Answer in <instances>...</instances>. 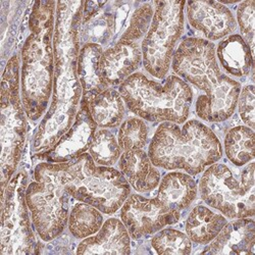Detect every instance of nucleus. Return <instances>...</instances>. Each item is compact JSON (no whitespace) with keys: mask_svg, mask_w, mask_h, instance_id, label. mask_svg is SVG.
<instances>
[{"mask_svg":"<svg viewBox=\"0 0 255 255\" xmlns=\"http://www.w3.org/2000/svg\"><path fill=\"white\" fill-rule=\"evenodd\" d=\"M84 1H57L53 36L54 76L51 101L31 141L32 154L44 152L73 125L83 90L77 73Z\"/></svg>","mask_w":255,"mask_h":255,"instance_id":"f257e3e1","label":"nucleus"},{"mask_svg":"<svg viewBox=\"0 0 255 255\" xmlns=\"http://www.w3.org/2000/svg\"><path fill=\"white\" fill-rule=\"evenodd\" d=\"M171 69L200 92L194 102L200 121L221 124L235 114L242 85L221 70L215 43L197 36L184 38L176 49Z\"/></svg>","mask_w":255,"mask_h":255,"instance_id":"f03ea898","label":"nucleus"},{"mask_svg":"<svg viewBox=\"0 0 255 255\" xmlns=\"http://www.w3.org/2000/svg\"><path fill=\"white\" fill-rule=\"evenodd\" d=\"M56 1L33 2L28 31L20 50V96L32 123L43 119L48 111L53 89Z\"/></svg>","mask_w":255,"mask_h":255,"instance_id":"7ed1b4c3","label":"nucleus"},{"mask_svg":"<svg viewBox=\"0 0 255 255\" xmlns=\"http://www.w3.org/2000/svg\"><path fill=\"white\" fill-rule=\"evenodd\" d=\"M148 155L158 168L183 171L191 176L223 158V145L204 122L196 119L184 124L164 122L158 125L148 146Z\"/></svg>","mask_w":255,"mask_h":255,"instance_id":"20e7f679","label":"nucleus"},{"mask_svg":"<svg viewBox=\"0 0 255 255\" xmlns=\"http://www.w3.org/2000/svg\"><path fill=\"white\" fill-rule=\"evenodd\" d=\"M42 162L73 199L98 208L103 215H115L132 193L118 168L97 165L88 152L68 162Z\"/></svg>","mask_w":255,"mask_h":255,"instance_id":"39448f33","label":"nucleus"},{"mask_svg":"<svg viewBox=\"0 0 255 255\" xmlns=\"http://www.w3.org/2000/svg\"><path fill=\"white\" fill-rule=\"evenodd\" d=\"M118 90L127 109L149 123L182 125L189 119L194 103L192 87L175 74L158 81L137 72Z\"/></svg>","mask_w":255,"mask_h":255,"instance_id":"423d86ee","label":"nucleus"},{"mask_svg":"<svg viewBox=\"0 0 255 255\" xmlns=\"http://www.w3.org/2000/svg\"><path fill=\"white\" fill-rule=\"evenodd\" d=\"M221 160L202 173L198 184L200 198L228 220L254 218V160L242 167Z\"/></svg>","mask_w":255,"mask_h":255,"instance_id":"0eeeda50","label":"nucleus"},{"mask_svg":"<svg viewBox=\"0 0 255 255\" xmlns=\"http://www.w3.org/2000/svg\"><path fill=\"white\" fill-rule=\"evenodd\" d=\"M27 120L20 96V59L13 54L1 77V197L25 151Z\"/></svg>","mask_w":255,"mask_h":255,"instance_id":"6e6552de","label":"nucleus"},{"mask_svg":"<svg viewBox=\"0 0 255 255\" xmlns=\"http://www.w3.org/2000/svg\"><path fill=\"white\" fill-rule=\"evenodd\" d=\"M186 1H154L149 29L141 41L143 68L156 80L171 71L174 54L185 29Z\"/></svg>","mask_w":255,"mask_h":255,"instance_id":"1a4fd4ad","label":"nucleus"},{"mask_svg":"<svg viewBox=\"0 0 255 255\" xmlns=\"http://www.w3.org/2000/svg\"><path fill=\"white\" fill-rule=\"evenodd\" d=\"M71 196L40 161L26 190V201L36 234L43 242L60 237L68 227Z\"/></svg>","mask_w":255,"mask_h":255,"instance_id":"9d476101","label":"nucleus"},{"mask_svg":"<svg viewBox=\"0 0 255 255\" xmlns=\"http://www.w3.org/2000/svg\"><path fill=\"white\" fill-rule=\"evenodd\" d=\"M28 185V172L19 169L7 184L1 197V255L41 253L26 201Z\"/></svg>","mask_w":255,"mask_h":255,"instance_id":"9b49d317","label":"nucleus"},{"mask_svg":"<svg viewBox=\"0 0 255 255\" xmlns=\"http://www.w3.org/2000/svg\"><path fill=\"white\" fill-rule=\"evenodd\" d=\"M182 214L158 198L131 193L120 209V219L134 241L154 235L161 229L180 222Z\"/></svg>","mask_w":255,"mask_h":255,"instance_id":"f8f14e48","label":"nucleus"},{"mask_svg":"<svg viewBox=\"0 0 255 255\" xmlns=\"http://www.w3.org/2000/svg\"><path fill=\"white\" fill-rule=\"evenodd\" d=\"M97 128L89 113L87 103L82 99L76 119L70 129L50 149L34 154L32 157L52 163L71 161L88 151Z\"/></svg>","mask_w":255,"mask_h":255,"instance_id":"ddd939ff","label":"nucleus"},{"mask_svg":"<svg viewBox=\"0 0 255 255\" xmlns=\"http://www.w3.org/2000/svg\"><path fill=\"white\" fill-rule=\"evenodd\" d=\"M185 17L189 26L214 43L228 37L237 29L236 17L225 4L215 0L186 1Z\"/></svg>","mask_w":255,"mask_h":255,"instance_id":"4468645a","label":"nucleus"},{"mask_svg":"<svg viewBox=\"0 0 255 255\" xmlns=\"http://www.w3.org/2000/svg\"><path fill=\"white\" fill-rule=\"evenodd\" d=\"M142 66V51L138 42H118L104 48L100 59L101 76L114 88H119Z\"/></svg>","mask_w":255,"mask_h":255,"instance_id":"2eb2a0df","label":"nucleus"},{"mask_svg":"<svg viewBox=\"0 0 255 255\" xmlns=\"http://www.w3.org/2000/svg\"><path fill=\"white\" fill-rule=\"evenodd\" d=\"M202 254L255 255V222L253 218L228 222L219 235L205 245Z\"/></svg>","mask_w":255,"mask_h":255,"instance_id":"dca6fc26","label":"nucleus"},{"mask_svg":"<svg viewBox=\"0 0 255 255\" xmlns=\"http://www.w3.org/2000/svg\"><path fill=\"white\" fill-rule=\"evenodd\" d=\"M77 254H131L132 239L121 219L110 218L94 235L81 240Z\"/></svg>","mask_w":255,"mask_h":255,"instance_id":"f3484780","label":"nucleus"},{"mask_svg":"<svg viewBox=\"0 0 255 255\" xmlns=\"http://www.w3.org/2000/svg\"><path fill=\"white\" fill-rule=\"evenodd\" d=\"M118 166L119 171L136 193L152 192L161 180L159 168L153 164L144 149L123 152Z\"/></svg>","mask_w":255,"mask_h":255,"instance_id":"a211bd4d","label":"nucleus"},{"mask_svg":"<svg viewBox=\"0 0 255 255\" xmlns=\"http://www.w3.org/2000/svg\"><path fill=\"white\" fill-rule=\"evenodd\" d=\"M216 56L221 70L234 80L244 81L253 75L254 55L237 33L231 34L219 42L216 46Z\"/></svg>","mask_w":255,"mask_h":255,"instance_id":"6ab92c4d","label":"nucleus"},{"mask_svg":"<svg viewBox=\"0 0 255 255\" xmlns=\"http://www.w3.org/2000/svg\"><path fill=\"white\" fill-rule=\"evenodd\" d=\"M156 189L155 197L181 214L192 205L198 196L196 180L182 171H171L165 174Z\"/></svg>","mask_w":255,"mask_h":255,"instance_id":"aec40b11","label":"nucleus"},{"mask_svg":"<svg viewBox=\"0 0 255 255\" xmlns=\"http://www.w3.org/2000/svg\"><path fill=\"white\" fill-rule=\"evenodd\" d=\"M82 99L87 103L89 113L99 129H116L126 118V103L119 90L114 87Z\"/></svg>","mask_w":255,"mask_h":255,"instance_id":"412c9836","label":"nucleus"},{"mask_svg":"<svg viewBox=\"0 0 255 255\" xmlns=\"http://www.w3.org/2000/svg\"><path fill=\"white\" fill-rule=\"evenodd\" d=\"M221 212L198 204L190 210L185 222V233L192 243L205 246L214 240L228 223Z\"/></svg>","mask_w":255,"mask_h":255,"instance_id":"4be33fe9","label":"nucleus"},{"mask_svg":"<svg viewBox=\"0 0 255 255\" xmlns=\"http://www.w3.org/2000/svg\"><path fill=\"white\" fill-rule=\"evenodd\" d=\"M104 48L96 43L81 45L77 73L83 90L82 98H88L109 88L101 76L100 59Z\"/></svg>","mask_w":255,"mask_h":255,"instance_id":"5701e85b","label":"nucleus"},{"mask_svg":"<svg viewBox=\"0 0 255 255\" xmlns=\"http://www.w3.org/2000/svg\"><path fill=\"white\" fill-rule=\"evenodd\" d=\"M119 34L118 17L115 2H108L88 22L81 25V45L96 43L110 47L116 44Z\"/></svg>","mask_w":255,"mask_h":255,"instance_id":"b1692460","label":"nucleus"},{"mask_svg":"<svg viewBox=\"0 0 255 255\" xmlns=\"http://www.w3.org/2000/svg\"><path fill=\"white\" fill-rule=\"evenodd\" d=\"M223 151L228 161L236 167H242L255 158L254 130L245 125L231 128L225 135Z\"/></svg>","mask_w":255,"mask_h":255,"instance_id":"393cba45","label":"nucleus"},{"mask_svg":"<svg viewBox=\"0 0 255 255\" xmlns=\"http://www.w3.org/2000/svg\"><path fill=\"white\" fill-rule=\"evenodd\" d=\"M104 223L102 212L85 202L78 201L71 208L68 230L73 238L83 240L96 234Z\"/></svg>","mask_w":255,"mask_h":255,"instance_id":"a878e982","label":"nucleus"},{"mask_svg":"<svg viewBox=\"0 0 255 255\" xmlns=\"http://www.w3.org/2000/svg\"><path fill=\"white\" fill-rule=\"evenodd\" d=\"M150 244L154 252L159 255H189L193 249V243L187 234L171 226L161 229L152 235Z\"/></svg>","mask_w":255,"mask_h":255,"instance_id":"bb28decb","label":"nucleus"},{"mask_svg":"<svg viewBox=\"0 0 255 255\" xmlns=\"http://www.w3.org/2000/svg\"><path fill=\"white\" fill-rule=\"evenodd\" d=\"M88 153L97 165L114 166L118 163L123 150L116 135L110 129H98L92 138Z\"/></svg>","mask_w":255,"mask_h":255,"instance_id":"cd10ccee","label":"nucleus"},{"mask_svg":"<svg viewBox=\"0 0 255 255\" xmlns=\"http://www.w3.org/2000/svg\"><path fill=\"white\" fill-rule=\"evenodd\" d=\"M117 139L123 152L144 149L149 142V127L136 116L127 118L119 127Z\"/></svg>","mask_w":255,"mask_h":255,"instance_id":"c85d7f7f","label":"nucleus"},{"mask_svg":"<svg viewBox=\"0 0 255 255\" xmlns=\"http://www.w3.org/2000/svg\"><path fill=\"white\" fill-rule=\"evenodd\" d=\"M153 12V2H135L127 26L118 42H138L142 40L150 27Z\"/></svg>","mask_w":255,"mask_h":255,"instance_id":"c756f323","label":"nucleus"},{"mask_svg":"<svg viewBox=\"0 0 255 255\" xmlns=\"http://www.w3.org/2000/svg\"><path fill=\"white\" fill-rule=\"evenodd\" d=\"M236 22L240 30V36L249 46L254 55V35H255V1L245 0L239 2L236 8Z\"/></svg>","mask_w":255,"mask_h":255,"instance_id":"7c9ffc66","label":"nucleus"},{"mask_svg":"<svg viewBox=\"0 0 255 255\" xmlns=\"http://www.w3.org/2000/svg\"><path fill=\"white\" fill-rule=\"evenodd\" d=\"M238 114L243 124L254 130L255 127V87L253 84L241 88L238 102Z\"/></svg>","mask_w":255,"mask_h":255,"instance_id":"2f4dec72","label":"nucleus"},{"mask_svg":"<svg viewBox=\"0 0 255 255\" xmlns=\"http://www.w3.org/2000/svg\"><path fill=\"white\" fill-rule=\"evenodd\" d=\"M106 3H108V1H84L82 24L88 22L90 18L101 10Z\"/></svg>","mask_w":255,"mask_h":255,"instance_id":"473e14b6","label":"nucleus"}]
</instances>
